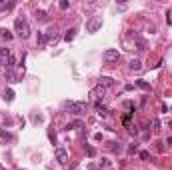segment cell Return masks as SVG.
<instances>
[{
	"instance_id": "cell-23",
	"label": "cell",
	"mask_w": 172,
	"mask_h": 170,
	"mask_svg": "<svg viewBox=\"0 0 172 170\" xmlns=\"http://www.w3.org/2000/svg\"><path fill=\"white\" fill-rule=\"evenodd\" d=\"M168 144H170V146H172V138H168Z\"/></svg>"
},
{
	"instance_id": "cell-4",
	"label": "cell",
	"mask_w": 172,
	"mask_h": 170,
	"mask_svg": "<svg viewBox=\"0 0 172 170\" xmlns=\"http://www.w3.org/2000/svg\"><path fill=\"white\" fill-rule=\"evenodd\" d=\"M102 58H104V62H118V58H120V54H118V50L116 48H110V50H106V52L102 54Z\"/></svg>"
},
{
	"instance_id": "cell-7",
	"label": "cell",
	"mask_w": 172,
	"mask_h": 170,
	"mask_svg": "<svg viewBox=\"0 0 172 170\" xmlns=\"http://www.w3.org/2000/svg\"><path fill=\"white\" fill-rule=\"evenodd\" d=\"M112 84H114V80H112V78H108V76H102V78H100V82H98V86H102V88H110Z\"/></svg>"
},
{
	"instance_id": "cell-10",
	"label": "cell",
	"mask_w": 172,
	"mask_h": 170,
	"mask_svg": "<svg viewBox=\"0 0 172 170\" xmlns=\"http://www.w3.org/2000/svg\"><path fill=\"white\" fill-rule=\"evenodd\" d=\"M76 128H82V120H74L66 126V130H76Z\"/></svg>"
},
{
	"instance_id": "cell-13",
	"label": "cell",
	"mask_w": 172,
	"mask_h": 170,
	"mask_svg": "<svg viewBox=\"0 0 172 170\" xmlns=\"http://www.w3.org/2000/svg\"><path fill=\"white\" fill-rule=\"evenodd\" d=\"M74 36H76V30H74V28H72V30H68V32H66L64 40H66V42H70V40H74Z\"/></svg>"
},
{
	"instance_id": "cell-19",
	"label": "cell",
	"mask_w": 172,
	"mask_h": 170,
	"mask_svg": "<svg viewBox=\"0 0 172 170\" xmlns=\"http://www.w3.org/2000/svg\"><path fill=\"white\" fill-rule=\"evenodd\" d=\"M86 154H88V156H94V154H96V150H94L92 146H86Z\"/></svg>"
},
{
	"instance_id": "cell-1",
	"label": "cell",
	"mask_w": 172,
	"mask_h": 170,
	"mask_svg": "<svg viewBox=\"0 0 172 170\" xmlns=\"http://www.w3.org/2000/svg\"><path fill=\"white\" fill-rule=\"evenodd\" d=\"M62 110H68L70 114H84V112H86V102L66 100V102H62Z\"/></svg>"
},
{
	"instance_id": "cell-11",
	"label": "cell",
	"mask_w": 172,
	"mask_h": 170,
	"mask_svg": "<svg viewBox=\"0 0 172 170\" xmlns=\"http://www.w3.org/2000/svg\"><path fill=\"white\" fill-rule=\"evenodd\" d=\"M140 68H142V62L140 60H136V58H134V60H130V70H140Z\"/></svg>"
},
{
	"instance_id": "cell-21",
	"label": "cell",
	"mask_w": 172,
	"mask_h": 170,
	"mask_svg": "<svg viewBox=\"0 0 172 170\" xmlns=\"http://www.w3.org/2000/svg\"><path fill=\"white\" fill-rule=\"evenodd\" d=\"M68 6H70V2H68V0H62V2H60V8H62V10H66Z\"/></svg>"
},
{
	"instance_id": "cell-18",
	"label": "cell",
	"mask_w": 172,
	"mask_h": 170,
	"mask_svg": "<svg viewBox=\"0 0 172 170\" xmlns=\"http://www.w3.org/2000/svg\"><path fill=\"white\" fill-rule=\"evenodd\" d=\"M14 56H12V54H10V58H8V62H6V66H8V70H12V68H14Z\"/></svg>"
},
{
	"instance_id": "cell-24",
	"label": "cell",
	"mask_w": 172,
	"mask_h": 170,
	"mask_svg": "<svg viewBox=\"0 0 172 170\" xmlns=\"http://www.w3.org/2000/svg\"><path fill=\"white\" fill-rule=\"evenodd\" d=\"M0 170H4V166H2V164H0Z\"/></svg>"
},
{
	"instance_id": "cell-15",
	"label": "cell",
	"mask_w": 172,
	"mask_h": 170,
	"mask_svg": "<svg viewBox=\"0 0 172 170\" xmlns=\"http://www.w3.org/2000/svg\"><path fill=\"white\" fill-rule=\"evenodd\" d=\"M96 110H98V112L102 114V116H104V114L108 112V110H106V106H102V104H100V102H96Z\"/></svg>"
},
{
	"instance_id": "cell-22",
	"label": "cell",
	"mask_w": 172,
	"mask_h": 170,
	"mask_svg": "<svg viewBox=\"0 0 172 170\" xmlns=\"http://www.w3.org/2000/svg\"><path fill=\"white\" fill-rule=\"evenodd\" d=\"M140 158H142V160H148V158H150V154H148L146 150H142V152H140Z\"/></svg>"
},
{
	"instance_id": "cell-20",
	"label": "cell",
	"mask_w": 172,
	"mask_h": 170,
	"mask_svg": "<svg viewBox=\"0 0 172 170\" xmlns=\"http://www.w3.org/2000/svg\"><path fill=\"white\" fill-rule=\"evenodd\" d=\"M138 150V144L136 142H134V144H130V148H128V152H130V154H132V152H136Z\"/></svg>"
},
{
	"instance_id": "cell-5",
	"label": "cell",
	"mask_w": 172,
	"mask_h": 170,
	"mask_svg": "<svg viewBox=\"0 0 172 170\" xmlns=\"http://www.w3.org/2000/svg\"><path fill=\"white\" fill-rule=\"evenodd\" d=\"M56 160L60 164H66L68 162V152H66L64 148H56Z\"/></svg>"
},
{
	"instance_id": "cell-6",
	"label": "cell",
	"mask_w": 172,
	"mask_h": 170,
	"mask_svg": "<svg viewBox=\"0 0 172 170\" xmlns=\"http://www.w3.org/2000/svg\"><path fill=\"white\" fill-rule=\"evenodd\" d=\"M10 58V50L8 48H0V64H6Z\"/></svg>"
},
{
	"instance_id": "cell-16",
	"label": "cell",
	"mask_w": 172,
	"mask_h": 170,
	"mask_svg": "<svg viewBox=\"0 0 172 170\" xmlns=\"http://www.w3.org/2000/svg\"><path fill=\"white\" fill-rule=\"evenodd\" d=\"M36 18L44 22V20H46V12H44V10H36Z\"/></svg>"
},
{
	"instance_id": "cell-3",
	"label": "cell",
	"mask_w": 172,
	"mask_h": 170,
	"mask_svg": "<svg viewBox=\"0 0 172 170\" xmlns=\"http://www.w3.org/2000/svg\"><path fill=\"white\" fill-rule=\"evenodd\" d=\"M98 28H102V16H94L92 20H88V22H86V30L90 34L98 32Z\"/></svg>"
},
{
	"instance_id": "cell-14",
	"label": "cell",
	"mask_w": 172,
	"mask_h": 170,
	"mask_svg": "<svg viewBox=\"0 0 172 170\" xmlns=\"http://www.w3.org/2000/svg\"><path fill=\"white\" fill-rule=\"evenodd\" d=\"M0 36L2 38H6V40H12V34L6 30V28H0Z\"/></svg>"
},
{
	"instance_id": "cell-8",
	"label": "cell",
	"mask_w": 172,
	"mask_h": 170,
	"mask_svg": "<svg viewBox=\"0 0 172 170\" xmlns=\"http://www.w3.org/2000/svg\"><path fill=\"white\" fill-rule=\"evenodd\" d=\"M2 98L6 100V102H12V100H14V90H10V88H6V90L2 92Z\"/></svg>"
},
{
	"instance_id": "cell-2",
	"label": "cell",
	"mask_w": 172,
	"mask_h": 170,
	"mask_svg": "<svg viewBox=\"0 0 172 170\" xmlns=\"http://www.w3.org/2000/svg\"><path fill=\"white\" fill-rule=\"evenodd\" d=\"M14 26H16V34H18V38H28V36H30V26H28V22H26L24 16H18V18H16Z\"/></svg>"
},
{
	"instance_id": "cell-17",
	"label": "cell",
	"mask_w": 172,
	"mask_h": 170,
	"mask_svg": "<svg viewBox=\"0 0 172 170\" xmlns=\"http://www.w3.org/2000/svg\"><path fill=\"white\" fill-rule=\"evenodd\" d=\"M46 40H48V36H44V34H38V46H44Z\"/></svg>"
},
{
	"instance_id": "cell-9",
	"label": "cell",
	"mask_w": 172,
	"mask_h": 170,
	"mask_svg": "<svg viewBox=\"0 0 172 170\" xmlns=\"http://www.w3.org/2000/svg\"><path fill=\"white\" fill-rule=\"evenodd\" d=\"M0 138H2L4 142H12V140H14V136H12L10 132H6V130H2V128H0Z\"/></svg>"
},
{
	"instance_id": "cell-12",
	"label": "cell",
	"mask_w": 172,
	"mask_h": 170,
	"mask_svg": "<svg viewBox=\"0 0 172 170\" xmlns=\"http://www.w3.org/2000/svg\"><path fill=\"white\" fill-rule=\"evenodd\" d=\"M136 86L142 88V90H150V84L146 82V80H136Z\"/></svg>"
}]
</instances>
